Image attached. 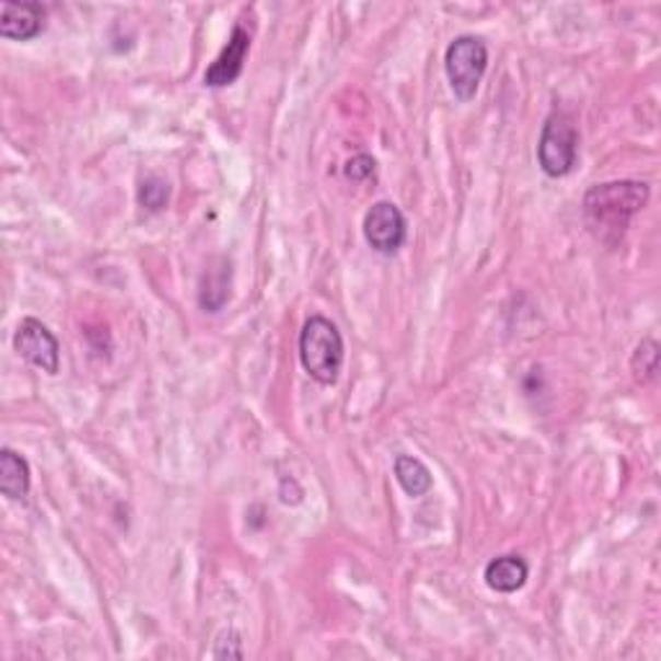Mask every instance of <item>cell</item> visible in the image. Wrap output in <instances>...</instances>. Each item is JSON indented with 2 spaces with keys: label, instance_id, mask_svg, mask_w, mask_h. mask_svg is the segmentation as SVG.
Segmentation results:
<instances>
[{
  "label": "cell",
  "instance_id": "obj_1",
  "mask_svg": "<svg viewBox=\"0 0 661 661\" xmlns=\"http://www.w3.org/2000/svg\"><path fill=\"white\" fill-rule=\"evenodd\" d=\"M651 189L646 182H607L584 194V220L594 239L615 246L628 230L630 220L649 205Z\"/></svg>",
  "mask_w": 661,
  "mask_h": 661
},
{
  "label": "cell",
  "instance_id": "obj_2",
  "mask_svg": "<svg viewBox=\"0 0 661 661\" xmlns=\"http://www.w3.org/2000/svg\"><path fill=\"white\" fill-rule=\"evenodd\" d=\"M300 362L318 385H334L344 368L341 330L326 315H311L300 330Z\"/></svg>",
  "mask_w": 661,
  "mask_h": 661
},
{
  "label": "cell",
  "instance_id": "obj_3",
  "mask_svg": "<svg viewBox=\"0 0 661 661\" xmlns=\"http://www.w3.org/2000/svg\"><path fill=\"white\" fill-rule=\"evenodd\" d=\"M488 68V47L480 37L463 34L452 39L448 53H444V73H448L450 89L457 102H471L476 98L478 85L484 81Z\"/></svg>",
  "mask_w": 661,
  "mask_h": 661
},
{
  "label": "cell",
  "instance_id": "obj_4",
  "mask_svg": "<svg viewBox=\"0 0 661 661\" xmlns=\"http://www.w3.org/2000/svg\"><path fill=\"white\" fill-rule=\"evenodd\" d=\"M579 158V129L573 119L564 112H553L545 119L541 142H537V163L545 176L564 178L569 176Z\"/></svg>",
  "mask_w": 661,
  "mask_h": 661
},
{
  "label": "cell",
  "instance_id": "obj_5",
  "mask_svg": "<svg viewBox=\"0 0 661 661\" xmlns=\"http://www.w3.org/2000/svg\"><path fill=\"white\" fill-rule=\"evenodd\" d=\"M13 347L28 364L39 368L47 375L60 372V341L45 323L37 318H24L13 334Z\"/></svg>",
  "mask_w": 661,
  "mask_h": 661
},
{
  "label": "cell",
  "instance_id": "obj_6",
  "mask_svg": "<svg viewBox=\"0 0 661 661\" xmlns=\"http://www.w3.org/2000/svg\"><path fill=\"white\" fill-rule=\"evenodd\" d=\"M364 241L372 251L383 256H393L406 243V218L393 202H375L364 214L362 222Z\"/></svg>",
  "mask_w": 661,
  "mask_h": 661
},
{
  "label": "cell",
  "instance_id": "obj_7",
  "mask_svg": "<svg viewBox=\"0 0 661 661\" xmlns=\"http://www.w3.org/2000/svg\"><path fill=\"white\" fill-rule=\"evenodd\" d=\"M251 49V34L243 26H233L228 45L222 47V53L214 57V62L205 70V85L210 89H225L233 85L243 73L246 65V55Z\"/></svg>",
  "mask_w": 661,
  "mask_h": 661
},
{
  "label": "cell",
  "instance_id": "obj_8",
  "mask_svg": "<svg viewBox=\"0 0 661 661\" xmlns=\"http://www.w3.org/2000/svg\"><path fill=\"white\" fill-rule=\"evenodd\" d=\"M47 11L37 0H24V3H11L5 0L0 5V34L13 42H28L39 37L45 28Z\"/></svg>",
  "mask_w": 661,
  "mask_h": 661
},
{
  "label": "cell",
  "instance_id": "obj_9",
  "mask_svg": "<svg viewBox=\"0 0 661 661\" xmlns=\"http://www.w3.org/2000/svg\"><path fill=\"white\" fill-rule=\"evenodd\" d=\"M484 579L488 589L499 594H512L517 589H522L530 579V566L524 564L522 556H499L488 560Z\"/></svg>",
  "mask_w": 661,
  "mask_h": 661
},
{
  "label": "cell",
  "instance_id": "obj_10",
  "mask_svg": "<svg viewBox=\"0 0 661 661\" xmlns=\"http://www.w3.org/2000/svg\"><path fill=\"white\" fill-rule=\"evenodd\" d=\"M28 488H32V468L26 457L11 448L0 450V491L5 499H24Z\"/></svg>",
  "mask_w": 661,
  "mask_h": 661
},
{
  "label": "cell",
  "instance_id": "obj_11",
  "mask_svg": "<svg viewBox=\"0 0 661 661\" xmlns=\"http://www.w3.org/2000/svg\"><path fill=\"white\" fill-rule=\"evenodd\" d=\"M228 294H230V264L225 258H218V262L210 264V269H207L202 277L199 305H202L205 311L218 313L220 308L228 303Z\"/></svg>",
  "mask_w": 661,
  "mask_h": 661
},
{
  "label": "cell",
  "instance_id": "obj_12",
  "mask_svg": "<svg viewBox=\"0 0 661 661\" xmlns=\"http://www.w3.org/2000/svg\"><path fill=\"white\" fill-rule=\"evenodd\" d=\"M393 471H395V480H398L401 488H404L411 499H419V496L432 491L434 478L419 457L398 455L393 463Z\"/></svg>",
  "mask_w": 661,
  "mask_h": 661
},
{
  "label": "cell",
  "instance_id": "obj_13",
  "mask_svg": "<svg viewBox=\"0 0 661 661\" xmlns=\"http://www.w3.org/2000/svg\"><path fill=\"white\" fill-rule=\"evenodd\" d=\"M659 359H661V349L653 339H643L634 349V357H630V372H634V380L638 385H649L657 380Z\"/></svg>",
  "mask_w": 661,
  "mask_h": 661
},
{
  "label": "cell",
  "instance_id": "obj_14",
  "mask_svg": "<svg viewBox=\"0 0 661 661\" xmlns=\"http://www.w3.org/2000/svg\"><path fill=\"white\" fill-rule=\"evenodd\" d=\"M169 197H171V186L161 176H148L146 182L140 184L138 199H140V205L150 212H161L163 207L169 205Z\"/></svg>",
  "mask_w": 661,
  "mask_h": 661
},
{
  "label": "cell",
  "instance_id": "obj_15",
  "mask_svg": "<svg viewBox=\"0 0 661 661\" xmlns=\"http://www.w3.org/2000/svg\"><path fill=\"white\" fill-rule=\"evenodd\" d=\"M212 659H243L246 651H243V638L235 628H225L220 630L218 638H214V646L210 651Z\"/></svg>",
  "mask_w": 661,
  "mask_h": 661
},
{
  "label": "cell",
  "instance_id": "obj_16",
  "mask_svg": "<svg viewBox=\"0 0 661 661\" xmlns=\"http://www.w3.org/2000/svg\"><path fill=\"white\" fill-rule=\"evenodd\" d=\"M375 171L378 161L368 153H359L344 165V174H347L349 182H368V178L375 176Z\"/></svg>",
  "mask_w": 661,
  "mask_h": 661
}]
</instances>
